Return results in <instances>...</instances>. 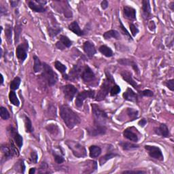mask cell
Segmentation results:
<instances>
[{
  "label": "cell",
  "instance_id": "1",
  "mask_svg": "<svg viewBox=\"0 0 174 174\" xmlns=\"http://www.w3.org/2000/svg\"><path fill=\"white\" fill-rule=\"evenodd\" d=\"M60 116L65 125L69 129H73L81 122L80 118L78 114L68 105L60 106Z\"/></svg>",
  "mask_w": 174,
  "mask_h": 174
},
{
  "label": "cell",
  "instance_id": "2",
  "mask_svg": "<svg viewBox=\"0 0 174 174\" xmlns=\"http://www.w3.org/2000/svg\"><path fill=\"white\" fill-rule=\"evenodd\" d=\"M114 82L115 81H114L112 76L110 73L106 72V78L104 81H103L101 88H100L98 92V94L95 99L96 101H102V100L106 98V96L109 93V91H110L111 88H112V84H114Z\"/></svg>",
  "mask_w": 174,
  "mask_h": 174
},
{
  "label": "cell",
  "instance_id": "3",
  "mask_svg": "<svg viewBox=\"0 0 174 174\" xmlns=\"http://www.w3.org/2000/svg\"><path fill=\"white\" fill-rule=\"evenodd\" d=\"M92 113L94 118V125H105L108 116L104 110L96 104H92Z\"/></svg>",
  "mask_w": 174,
  "mask_h": 174
},
{
  "label": "cell",
  "instance_id": "4",
  "mask_svg": "<svg viewBox=\"0 0 174 174\" xmlns=\"http://www.w3.org/2000/svg\"><path fill=\"white\" fill-rule=\"evenodd\" d=\"M42 69L43 72L42 73V76H43L44 78L46 80L49 86H53L57 82L58 76L53 71V69H52L50 66L46 63H43Z\"/></svg>",
  "mask_w": 174,
  "mask_h": 174
},
{
  "label": "cell",
  "instance_id": "5",
  "mask_svg": "<svg viewBox=\"0 0 174 174\" xmlns=\"http://www.w3.org/2000/svg\"><path fill=\"white\" fill-rule=\"evenodd\" d=\"M66 144L68 146L69 148L72 150L73 154L77 158H82L86 157V149H85L84 146L80 145L79 143H77L73 141H68L66 142Z\"/></svg>",
  "mask_w": 174,
  "mask_h": 174
},
{
  "label": "cell",
  "instance_id": "6",
  "mask_svg": "<svg viewBox=\"0 0 174 174\" xmlns=\"http://www.w3.org/2000/svg\"><path fill=\"white\" fill-rule=\"evenodd\" d=\"M95 95V91L92 90H88V91H84L82 92H79L77 95L76 101H75V104L78 107V108H80L83 105L84 101L86 100L87 98H94Z\"/></svg>",
  "mask_w": 174,
  "mask_h": 174
},
{
  "label": "cell",
  "instance_id": "7",
  "mask_svg": "<svg viewBox=\"0 0 174 174\" xmlns=\"http://www.w3.org/2000/svg\"><path fill=\"white\" fill-rule=\"evenodd\" d=\"M2 152L6 159H8L14 156H18V151L12 142L10 144H3L2 146Z\"/></svg>",
  "mask_w": 174,
  "mask_h": 174
},
{
  "label": "cell",
  "instance_id": "8",
  "mask_svg": "<svg viewBox=\"0 0 174 174\" xmlns=\"http://www.w3.org/2000/svg\"><path fill=\"white\" fill-rule=\"evenodd\" d=\"M144 148H145V149L148 152V153L150 157L161 161L164 160L163 154H162V150L160 149V148L149 145H146Z\"/></svg>",
  "mask_w": 174,
  "mask_h": 174
},
{
  "label": "cell",
  "instance_id": "9",
  "mask_svg": "<svg viewBox=\"0 0 174 174\" xmlns=\"http://www.w3.org/2000/svg\"><path fill=\"white\" fill-rule=\"evenodd\" d=\"M88 135L91 137H96L105 135L107 132V128L105 125H94L92 127L87 129Z\"/></svg>",
  "mask_w": 174,
  "mask_h": 174
},
{
  "label": "cell",
  "instance_id": "10",
  "mask_svg": "<svg viewBox=\"0 0 174 174\" xmlns=\"http://www.w3.org/2000/svg\"><path fill=\"white\" fill-rule=\"evenodd\" d=\"M80 76L85 82H92L95 78V73L88 65H84V68H82Z\"/></svg>",
  "mask_w": 174,
  "mask_h": 174
},
{
  "label": "cell",
  "instance_id": "11",
  "mask_svg": "<svg viewBox=\"0 0 174 174\" xmlns=\"http://www.w3.org/2000/svg\"><path fill=\"white\" fill-rule=\"evenodd\" d=\"M63 92L65 96V98L69 101H72L76 95L78 90L77 88L72 84H67L63 87Z\"/></svg>",
  "mask_w": 174,
  "mask_h": 174
},
{
  "label": "cell",
  "instance_id": "12",
  "mask_svg": "<svg viewBox=\"0 0 174 174\" xmlns=\"http://www.w3.org/2000/svg\"><path fill=\"white\" fill-rule=\"evenodd\" d=\"M55 45H56V47L58 49L63 50L67 48H69L72 45V42L67 36L61 35L59 37V40Z\"/></svg>",
  "mask_w": 174,
  "mask_h": 174
},
{
  "label": "cell",
  "instance_id": "13",
  "mask_svg": "<svg viewBox=\"0 0 174 174\" xmlns=\"http://www.w3.org/2000/svg\"><path fill=\"white\" fill-rule=\"evenodd\" d=\"M133 127H129L123 131V136L126 139L130 140L133 142H137L139 140V135L138 132L137 131L135 132V130H133Z\"/></svg>",
  "mask_w": 174,
  "mask_h": 174
},
{
  "label": "cell",
  "instance_id": "14",
  "mask_svg": "<svg viewBox=\"0 0 174 174\" xmlns=\"http://www.w3.org/2000/svg\"><path fill=\"white\" fill-rule=\"evenodd\" d=\"M83 49L87 56L89 58H92L97 53L96 48L93 44L91 42L87 41L83 44Z\"/></svg>",
  "mask_w": 174,
  "mask_h": 174
},
{
  "label": "cell",
  "instance_id": "15",
  "mask_svg": "<svg viewBox=\"0 0 174 174\" xmlns=\"http://www.w3.org/2000/svg\"><path fill=\"white\" fill-rule=\"evenodd\" d=\"M120 74L124 80H125L126 82H128L129 84H131V86H133L135 88H136V89H138L139 88L138 84L134 80H133L132 73L130 72L124 70V71H123L120 73Z\"/></svg>",
  "mask_w": 174,
  "mask_h": 174
},
{
  "label": "cell",
  "instance_id": "16",
  "mask_svg": "<svg viewBox=\"0 0 174 174\" xmlns=\"http://www.w3.org/2000/svg\"><path fill=\"white\" fill-rule=\"evenodd\" d=\"M155 134L161 135L163 138H169L170 135L169 129L165 124H161L159 127H155L154 129Z\"/></svg>",
  "mask_w": 174,
  "mask_h": 174
},
{
  "label": "cell",
  "instance_id": "17",
  "mask_svg": "<svg viewBox=\"0 0 174 174\" xmlns=\"http://www.w3.org/2000/svg\"><path fill=\"white\" fill-rule=\"evenodd\" d=\"M123 14L126 18L129 20H135L136 19V10L133 7L125 6L123 8Z\"/></svg>",
  "mask_w": 174,
  "mask_h": 174
},
{
  "label": "cell",
  "instance_id": "18",
  "mask_svg": "<svg viewBox=\"0 0 174 174\" xmlns=\"http://www.w3.org/2000/svg\"><path fill=\"white\" fill-rule=\"evenodd\" d=\"M123 97L124 99L127 100V101H129L138 102V95H137L131 88H127V91L123 93Z\"/></svg>",
  "mask_w": 174,
  "mask_h": 174
},
{
  "label": "cell",
  "instance_id": "19",
  "mask_svg": "<svg viewBox=\"0 0 174 174\" xmlns=\"http://www.w3.org/2000/svg\"><path fill=\"white\" fill-rule=\"evenodd\" d=\"M28 6L29 8L32 10L33 12H45L46 11V9L44 8V6L40 4L36 1H29L28 2Z\"/></svg>",
  "mask_w": 174,
  "mask_h": 174
},
{
  "label": "cell",
  "instance_id": "20",
  "mask_svg": "<svg viewBox=\"0 0 174 174\" xmlns=\"http://www.w3.org/2000/svg\"><path fill=\"white\" fill-rule=\"evenodd\" d=\"M81 71H82V68L80 66L75 65L73 67L72 69L70 71L69 76H68V80H76L78 79L80 76Z\"/></svg>",
  "mask_w": 174,
  "mask_h": 174
},
{
  "label": "cell",
  "instance_id": "21",
  "mask_svg": "<svg viewBox=\"0 0 174 174\" xmlns=\"http://www.w3.org/2000/svg\"><path fill=\"white\" fill-rule=\"evenodd\" d=\"M16 54L17 58L21 61H24L27 57V49H25L23 45H18L16 50Z\"/></svg>",
  "mask_w": 174,
  "mask_h": 174
},
{
  "label": "cell",
  "instance_id": "22",
  "mask_svg": "<svg viewBox=\"0 0 174 174\" xmlns=\"http://www.w3.org/2000/svg\"><path fill=\"white\" fill-rule=\"evenodd\" d=\"M142 12L143 16L146 19H148L151 17V8L150 2L148 0L142 1Z\"/></svg>",
  "mask_w": 174,
  "mask_h": 174
},
{
  "label": "cell",
  "instance_id": "23",
  "mask_svg": "<svg viewBox=\"0 0 174 174\" xmlns=\"http://www.w3.org/2000/svg\"><path fill=\"white\" fill-rule=\"evenodd\" d=\"M118 63L123 65L131 66L132 68L134 69V71L137 73H139V69L138 68V65L136 64V63L133 61L132 60H130V59H118Z\"/></svg>",
  "mask_w": 174,
  "mask_h": 174
},
{
  "label": "cell",
  "instance_id": "24",
  "mask_svg": "<svg viewBox=\"0 0 174 174\" xmlns=\"http://www.w3.org/2000/svg\"><path fill=\"white\" fill-rule=\"evenodd\" d=\"M69 29L76 35L78 36H82L84 35V33L82 30H81L80 26L77 21H73L69 25Z\"/></svg>",
  "mask_w": 174,
  "mask_h": 174
},
{
  "label": "cell",
  "instance_id": "25",
  "mask_svg": "<svg viewBox=\"0 0 174 174\" xmlns=\"http://www.w3.org/2000/svg\"><path fill=\"white\" fill-rule=\"evenodd\" d=\"M10 131L11 135H12L14 138V142H15L18 147L19 148H21V147L23 146V138H22V136L20 134H18L17 132H16L15 130H14V129H13L12 127V129H10V131Z\"/></svg>",
  "mask_w": 174,
  "mask_h": 174
},
{
  "label": "cell",
  "instance_id": "26",
  "mask_svg": "<svg viewBox=\"0 0 174 174\" xmlns=\"http://www.w3.org/2000/svg\"><path fill=\"white\" fill-rule=\"evenodd\" d=\"M103 37L105 40H109L111 38H114L116 40L120 39V33L116 30H110L108 31H106L103 35Z\"/></svg>",
  "mask_w": 174,
  "mask_h": 174
},
{
  "label": "cell",
  "instance_id": "27",
  "mask_svg": "<svg viewBox=\"0 0 174 174\" xmlns=\"http://www.w3.org/2000/svg\"><path fill=\"white\" fill-rule=\"evenodd\" d=\"M101 154V148L92 145L89 148V155L91 158H97Z\"/></svg>",
  "mask_w": 174,
  "mask_h": 174
},
{
  "label": "cell",
  "instance_id": "28",
  "mask_svg": "<svg viewBox=\"0 0 174 174\" xmlns=\"http://www.w3.org/2000/svg\"><path fill=\"white\" fill-rule=\"evenodd\" d=\"M99 50L100 53L106 57H111L114 55L112 50L106 45H102L100 46Z\"/></svg>",
  "mask_w": 174,
  "mask_h": 174
},
{
  "label": "cell",
  "instance_id": "29",
  "mask_svg": "<svg viewBox=\"0 0 174 174\" xmlns=\"http://www.w3.org/2000/svg\"><path fill=\"white\" fill-rule=\"evenodd\" d=\"M33 61H34V64H33V71L34 72L39 73L41 72L42 69V64L40 59L36 55L33 56Z\"/></svg>",
  "mask_w": 174,
  "mask_h": 174
},
{
  "label": "cell",
  "instance_id": "30",
  "mask_svg": "<svg viewBox=\"0 0 174 174\" xmlns=\"http://www.w3.org/2000/svg\"><path fill=\"white\" fill-rule=\"evenodd\" d=\"M46 129L50 134L53 135H57L59 134V133H60V129H59L58 126L55 124L48 125Z\"/></svg>",
  "mask_w": 174,
  "mask_h": 174
},
{
  "label": "cell",
  "instance_id": "31",
  "mask_svg": "<svg viewBox=\"0 0 174 174\" xmlns=\"http://www.w3.org/2000/svg\"><path fill=\"white\" fill-rule=\"evenodd\" d=\"M119 146L123 148L124 150H130L133 149H135L139 148V146L137 144L132 143L130 142H121L119 143Z\"/></svg>",
  "mask_w": 174,
  "mask_h": 174
},
{
  "label": "cell",
  "instance_id": "32",
  "mask_svg": "<svg viewBox=\"0 0 174 174\" xmlns=\"http://www.w3.org/2000/svg\"><path fill=\"white\" fill-rule=\"evenodd\" d=\"M9 100L12 105L18 107L20 106V101L18 100L16 94L14 91H11L9 93Z\"/></svg>",
  "mask_w": 174,
  "mask_h": 174
},
{
  "label": "cell",
  "instance_id": "33",
  "mask_svg": "<svg viewBox=\"0 0 174 174\" xmlns=\"http://www.w3.org/2000/svg\"><path fill=\"white\" fill-rule=\"evenodd\" d=\"M117 156H119V155H118L116 153H110L106 154V155H104V156L102 157L101 158H100V160H99L100 165H104L107 161H108V160H110V159H112V158H114V157H116Z\"/></svg>",
  "mask_w": 174,
  "mask_h": 174
},
{
  "label": "cell",
  "instance_id": "34",
  "mask_svg": "<svg viewBox=\"0 0 174 174\" xmlns=\"http://www.w3.org/2000/svg\"><path fill=\"white\" fill-rule=\"evenodd\" d=\"M21 82V79L20 78L16 77L15 78H14L10 83V89L14 91L17 90L18 88H19Z\"/></svg>",
  "mask_w": 174,
  "mask_h": 174
},
{
  "label": "cell",
  "instance_id": "35",
  "mask_svg": "<svg viewBox=\"0 0 174 174\" xmlns=\"http://www.w3.org/2000/svg\"><path fill=\"white\" fill-rule=\"evenodd\" d=\"M61 31V29L59 27H50L48 29V32H49V35L51 38H53L54 37L57 36L60 31Z\"/></svg>",
  "mask_w": 174,
  "mask_h": 174
},
{
  "label": "cell",
  "instance_id": "36",
  "mask_svg": "<svg viewBox=\"0 0 174 174\" xmlns=\"http://www.w3.org/2000/svg\"><path fill=\"white\" fill-rule=\"evenodd\" d=\"M127 114L131 120H134L138 118V111L133 108H127Z\"/></svg>",
  "mask_w": 174,
  "mask_h": 174
},
{
  "label": "cell",
  "instance_id": "37",
  "mask_svg": "<svg viewBox=\"0 0 174 174\" xmlns=\"http://www.w3.org/2000/svg\"><path fill=\"white\" fill-rule=\"evenodd\" d=\"M54 67L59 72H60L62 74H65L67 70V67L59 61H56L54 62Z\"/></svg>",
  "mask_w": 174,
  "mask_h": 174
},
{
  "label": "cell",
  "instance_id": "38",
  "mask_svg": "<svg viewBox=\"0 0 174 174\" xmlns=\"http://www.w3.org/2000/svg\"><path fill=\"white\" fill-rule=\"evenodd\" d=\"M25 131L27 133H31L33 131L31 121L27 116H25Z\"/></svg>",
  "mask_w": 174,
  "mask_h": 174
},
{
  "label": "cell",
  "instance_id": "39",
  "mask_svg": "<svg viewBox=\"0 0 174 174\" xmlns=\"http://www.w3.org/2000/svg\"><path fill=\"white\" fill-rule=\"evenodd\" d=\"M0 116H1V118L2 119L6 120L10 118V114L8 110L4 108V107L2 106L1 108H0Z\"/></svg>",
  "mask_w": 174,
  "mask_h": 174
},
{
  "label": "cell",
  "instance_id": "40",
  "mask_svg": "<svg viewBox=\"0 0 174 174\" xmlns=\"http://www.w3.org/2000/svg\"><path fill=\"white\" fill-rule=\"evenodd\" d=\"M6 28L5 29V35L6 36L7 40L9 42H10L11 39H12V26L10 25H6Z\"/></svg>",
  "mask_w": 174,
  "mask_h": 174
},
{
  "label": "cell",
  "instance_id": "41",
  "mask_svg": "<svg viewBox=\"0 0 174 174\" xmlns=\"http://www.w3.org/2000/svg\"><path fill=\"white\" fill-rule=\"evenodd\" d=\"M120 92V88L119 86H118V85H116V84L112 86L110 91L111 96H115L119 93Z\"/></svg>",
  "mask_w": 174,
  "mask_h": 174
},
{
  "label": "cell",
  "instance_id": "42",
  "mask_svg": "<svg viewBox=\"0 0 174 174\" xmlns=\"http://www.w3.org/2000/svg\"><path fill=\"white\" fill-rule=\"evenodd\" d=\"M14 31H15V42L16 44L18 43V40H19V36L21 32V25L20 24L16 25Z\"/></svg>",
  "mask_w": 174,
  "mask_h": 174
},
{
  "label": "cell",
  "instance_id": "43",
  "mask_svg": "<svg viewBox=\"0 0 174 174\" xmlns=\"http://www.w3.org/2000/svg\"><path fill=\"white\" fill-rule=\"evenodd\" d=\"M119 21H120V29H121L122 32H123L126 36H127V37H128V38H129V40H133V38H132V37L131 36L130 33H129L128 32V31L127 30V29H126V28L125 27V26L123 25V23H122V21H121L120 19H119Z\"/></svg>",
  "mask_w": 174,
  "mask_h": 174
},
{
  "label": "cell",
  "instance_id": "44",
  "mask_svg": "<svg viewBox=\"0 0 174 174\" xmlns=\"http://www.w3.org/2000/svg\"><path fill=\"white\" fill-rule=\"evenodd\" d=\"M129 28H130V30L131 32V34L133 37H135L137 34L139 33V29L138 28L136 27V26L133 23H130L129 24Z\"/></svg>",
  "mask_w": 174,
  "mask_h": 174
},
{
  "label": "cell",
  "instance_id": "45",
  "mask_svg": "<svg viewBox=\"0 0 174 174\" xmlns=\"http://www.w3.org/2000/svg\"><path fill=\"white\" fill-rule=\"evenodd\" d=\"M165 85L169 88L170 91H174V80L173 79H171V80L166 81Z\"/></svg>",
  "mask_w": 174,
  "mask_h": 174
},
{
  "label": "cell",
  "instance_id": "46",
  "mask_svg": "<svg viewBox=\"0 0 174 174\" xmlns=\"http://www.w3.org/2000/svg\"><path fill=\"white\" fill-rule=\"evenodd\" d=\"M54 160L57 164H61L63 162H65L64 158L62 156H61V155L54 153Z\"/></svg>",
  "mask_w": 174,
  "mask_h": 174
},
{
  "label": "cell",
  "instance_id": "47",
  "mask_svg": "<svg viewBox=\"0 0 174 174\" xmlns=\"http://www.w3.org/2000/svg\"><path fill=\"white\" fill-rule=\"evenodd\" d=\"M38 154H37L36 152L32 151L31 153V156H30L31 162H33V163L35 164V163H37V162H38Z\"/></svg>",
  "mask_w": 174,
  "mask_h": 174
},
{
  "label": "cell",
  "instance_id": "48",
  "mask_svg": "<svg viewBox=\"0 0 174 174\" xmlns=\"http://www.w3.org/2000/svg\"><path fill=\"white\" fill-rule=\"evenodd\" d=\"M142 95L143 96H144V97H153L154 93H153V92L152 91H150L149 89H146V90H144V91H142Z\"/></svg>",
  "mask_w": 174,
  "mask_h": 174
},
{
  "label": "cell",
  "instance_id": "49",
  "mask_svg": "<svg viewBox=\"0 0 174 174\" xmlns=\"http://www.w3.org/2000/svg\"><path fill=\"white\" fill-rule=\"evenodd\" d=\"M108 6H109L108 2L106 1V0H103V1L101 2V6L102 9H103V10H106L108 8Z\"/></svg>",
  "mask_w": 174,
  "mask_h": 174
},
{
  "label": "cell",
  "instance_id": "50",
  "mask_svg": "<svg viewBox=\"0 0 174 174\" xmlns=\"http://www.w3.org/2000/svg\"><path fill=\"white\" fill-rule=\"evenodd\" d=\"M146 172L143 171H124L123 172V173H146Z\"/></svg>",
  "mask_w": 174,
  "mask_h": 174
},
{
  "label": "cell",
  "instance_id": "51",
  "mask_svg": "<svg viewBox=\"0 0 174 174\" xmlns=\"http://www.w3.org/2000/svg\"><path fill=\"white\" fill-rule=\"evenodd\" d=\"M20 169H21V172L24 173L25 169V166L23 161H20Z\"/></svg>",
  "mask_w": 174,
  "mask_h": 174
},
{
  "label": "cell",
  "instance_id": "52",
  "mask_svg": "<svg viewBox=\"0 0 174 174\" xmlns=\"http://www.w3.org/2000/svg\"><path fill=\"white\" fill-rule=\"evenodd\" d=\"M148 27H149V29H150L151 31H154L155 28H156V25H155V24H154V21H150Z\"/></svg>",
  "mask_w": 174,
  "mask_h": 174
},
{
  "label": "cell",
  "instance_id": "53",
  "mask_svg": "<svg viewBox=\"0 0 174 174\" xmlns=\"http://www.w3.org/2000/svg\"><path fill=\"white\" fill-rule=\"evenodd\" d=\"M146 123H147V121H146V119H142V120H139V121L138 125L140 126V127H143L144 126L146 125Z\"/></svg>",
  "mask_w": 174,
  "mask_h": 174
},
{
  "label": "cell",
  "instance_id": "54",
  "mask_svg": "<svg viewBox=\"0 0 174 174\" xmlns=\"http://www.w3.org/2000/svg\"><path fill=\"white\" fill-rule=\"evenodd\" d=\"M10 3L11 6H12V8H14V7H16V6L18 5V1H10Z\"/></svg>",
  "mask_w": 174,
  "mask_h": 174
},
{
  "label": "cell",
  "instance_id": "55",
  "mask_svg": "<svg viewBox=\"0 0 174 174\" xmlns=\"http://www.w3.org/2000/svg\"><path fill=\"white\" fill-rule=\"evenodd\" d=\"M169 8H171V10H172V11L174 10V2H172L171 3H170Z\"/></svg>",
  "mask_w": 174,
  "mask_h": 174
},
{
  "label": "cell",
  "instance_id": "56",
  "mask_svg": "<svg viewBox=\"0 0 174 174\" xmlns=\"http://www.w3.org/2000/svg\"><path fill=\"white\" fill-rule=\"evenodd\" d=\"M35 168H31V169H30V170H29V173L33 174V173H35Z\"/></svg>",
  "mask_w": 174,
  "mask_h": 174
},
{
  "label": "cell",
  "instance_id": "57",
  "mask_svg": "<svg viewBox=\"0 0 174 174\" xmlns=\"http://www.w3.org/2000/svg\"><path fill=\"white\" fill-rule=\"evenodd\" d=\"M1 78H2V80H1V84H3V76L2 74H1Z\"/></svg>",
  "mask_w": 174,
  "mask_h": 174
}]
</instances>
